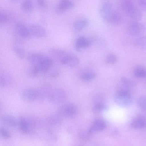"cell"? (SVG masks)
Listing matches in <instances>:
<instances>
[{
  "instance_id": "cell-24",
  "label": "cell",
  "mask_w": 146,
  "mask_h": 146,
  "mask_svg": "<svg viewBox=\"0 0 146 146\" xmlns=\"http://www.w3.org/2000/svg\"><path fill=\"white\" fill-rule=\"evenodd\" d=\"M12 82L11 78L8 76L4 74H1L0 85L2 88H5L9 86Z\"/></svg>"
},
{
  "instance_id": "cell-26",
  "label": "cell",
  "mask_w": 146,
  "mask_h": 146,
  "mask_svg": "<svg viewBox=\"0 0 146 146\" xmlns=\"http://www.w3.org/2000/svg\"><path fill=\"white\" fill-rule=\"evenodd\" d=\"M118 60L117 56L113 53H110L106 56L105 59L106 63L109 64H113L115 63Z\"/></svg>"
},
{
  "instance_id": "cell-4",
  "label": "cell",
  "mask_w": 146,
  "mask_h": 146,
  "mask_svg": "<svg viewBox=\"0 0 146 146\" xmlns=\"http://www.w3.org/2000/svg\"><path fill=\"white\" fill-rule=\"evenodd\" d=\"M114 100L117 105L122 107L130 106L133 102L132 96L129 92L123 89H119L115 92Z\"/></svg>"
},
{
  "instance_id": "cell-19",
  "label": "cell",
  "mask_w": 146,
  "mask_h": 146,
  "mask_svg": "<svg viewBox=\"0 0 146 146\" xmlns=\"http://www.w3.org/2000/svg\"><path fill=\"white\" fill-rule=\"evenodd\" d=\"M2 120L5 125L11 127H15L18 123L15 117L11 115H7L3 116Z\"/></svg>"
},
{
  "instance_id": "cell-16",
  "label": "cell",
  "mask_w": 146,
  "mask_h": 146,
  "mask_svg": "<svg viewBox=\"0 0 146 146\" xmlns=\"http://www.w3.org/2000/svg\"><path fill=\"white\" fill-rule=\"evenodd\" d=\"M122 15L119 12L113 10L110 14L107 22L118 24L123 21Z\"/></svg>"
},
{
  "instance_id": "cell-3",
  "label": "cell",
  "mask_w": 146,
  "mask_h": 146,
  "mask_svg": "<svg viewBox=\"0 0 146 146\" xmlns=\"http://www.w3.org/2000/svg\"><path fill=\"white\" fill-rule=\"evenodd\" d=\"M48 87L45 92L48 101L52 104H58L63 102L66 98L67 95L63 89L57 88L52 89Z\"/></svg>"
},
{
  "instance_id": "cell-9",
  "label": "cell",
  "mask_w": 146,
  "mask_h": 146,
  "mask_svg": "<svg viewBox=\"0 0 146 146\" xmlns=\"http://www.w3.org/2000/svg\"><path fill=\"white\" fill-rule=\"evenodd\" d=\"M14 29L15 33L21 37L27 38L31 35L29 27L22 22L18 21L16 23Z\"/></svg>"
},
{
  "instance_id": "cell-14",
  "label": "cell",
  "mask_w": 146,
  "mask_h": 146,
  "mask_svg": "<svg viewBox=\"0 0 146 146\" xmlns=\"http://www.w3.org/2000/svg\"><path fill=\"white\" fill-rule=\"evenodd\" d=\"M91 44V41L87 38L80 36L76 39L75 43V47L76 50L80 51L83 48L89 47Z\"/></svg>"
},
{
  "instance_id": "cell-29",
  "label": "cell",
  "mask_w": 146,
  "mask_h": 146,
  "mask_svg": "<svg viewBox=\"0 0 146 146\" xmlns=\"http://www.w3.org/2000/svg\"><path fill=\"white\" fill-rule=\"evenodd\" d=\"M12 50L19 58H23L24 57L25 52L22 48L17 46H13Z\"/></svg>"
},
{
  "instance_id": "cell-17",
  "label": "cell",
  "mask_w": 146,
  "mask_h": 146,
  "mask_svg": "<svg viewBox=\"0 0 146 146\" xmlns=\"http://www.w3.org/2000/svg\"><path fill=\"white\" fill-rule=\"evenodd\" d=\"M106 126L105 123L101 119H97L94 121L91 126L89 132L92 133L99 131L104 129Z\"/></svg>"
},
{
  "instance_id": "cell-10",
  "label": "cell",
  "mask_w": 146,
  "mask_h": 146,
  "mask_svg": "<svg viewBox=\"0 0 146 146\" xmlns=\"http://www.w3.org/2000/svg\"><path fill=\"white\" fill-rule=\"evenodd\" d=\"M31 35L38 38H42L47 35V31L42 26L36 24L31 25L29 27Z\"/></svg>"
},
{
  "instance_id": "cell-28",
  "label": "cell",
  "mask_w": 146,
  "mask_h": 146,
  "mask_svg": "<svg viewBox=\"0 0 146 146\" xmlns=\"http://www.w3.org/2000/svg\"><path fill=\"white\" fill-rule=\"evenodd\" d=\"M108 109V106L103 103L94 105L92 108V110L94 113H98Z\"/></svg>"
},
{
  "instance_id": "cell-30",
  "label": "cell",
  "mask_w": 146,
  "mask_h": 146,
  "mask_svg": "<svg viewBox=\"0 0 146 146\" xmlns=\"http://www.w3.org/2000/svg\"><path fill=\"white\" fill-rule=\"evenodd\" d=\"M40 73L36 67L32 66L27 71L28 76L31 78L36 77Z\"/></svg>"
},
{
  "instance_id": "cell-6",
  "label": "cell",
  "mask_w": 146,
  "mask_h": 146,
  "mask_svg": "<svg viewBox=\"0 0 146 146\" xmlns=\"http://www.w3.org/2000/svg\"><path fill=\"white\" fill-rule=\"evenodd\" d=\"M40 96V92L37 89L33 88H29L24 89L21 94L22 100L28 102L35 101Z\"/></svg>"
},
{
  "instance_id": "cell-5",
  "label": "cell",
  "mask_w": 146,
  "mask_h": 146,
  "mask_svg": "<svg viewBox=\"0 0 146 146\" xmlns=\"http://www.w3.org/2000/svg\"><path fill=\"white\" fill-rule=\"evenodd\" d=\"M77 109L73 104L70 103L64 104L61 106L57 111L58 115L68 117L75 116L77 113Z\"/></svg>"
},
{
  "instance_id": "cell-13",
  "label": "cell",
  "mask_w": 146,
  "mask_h": 146,
  "mask_svg": "<svg viewBox=\"0 0 146 146\" xmlns=\"http://www.w3.org/2000/svg\"><path fill=\"white\" fill-rule=\"evenodd\" d=\"M130 126L135 129L143 128L146 127V119L143 116H137L131 121Z\"/></svg>"
},
{
  "instance_id": "cell-27",
  "label": "cell",
  "mask_w": 146,
  "mask_h": 146,
  "mask_svg": "<svg viewBox=\"0 0 146 146\" xmlns=\"http://www.w3.org/2000/svg\"><path fill=\"white\" fill-rule=\"evenodd\" d=\"M96 76V74L95 73L93 72H88L82 74L80 77L83 80L89 81L94 79Z\"/></svg>"
},
{
  "instance_id": "cell-1",
  "label": "cell",
  "mask_w": 146,
  "mask_h": 146,
  "mask_svg": "<svg viewBox=\"0 0 146 146\" xmlns=\"http://www.w3.org/2000/svg\"><path fill=\"white\" fill-rule=\"evenodd\" d=\"M28 58L32 66L36 68L40 73H47L53 64L52 60L50 57L39 53H31L29 55Z\"/></svg>"
},
{
  "instance_id": "cell-33",
  "label": "cell",
  "mask_w": 146,
  "mask_h": 146,
  "mask_svg": "<svg viewBox=\"0 0 146 146\" xmlns=\"http://www.w3.org/2000/svg\"><path fill=\"white\" fill-rule=\"evenodd\" d=\"M137 3L139 8L146 11V0H138Z\"/></svg>"
},
{
  "instance_id": "cell-15",
  "label": "cell",
  "mask_w": 146,
  "mask_h": 146,
  "mask_svg": "<svg viewBox=\"0 0 146 146\" xmlns=\"http://www.w3.org/2000/svg\"><path fill=\"white\" fill-rule=\"evenodd\" d=\"M15 17L11 13L5 10L0 12V23L2 25L9 23L13 21Z\"/></svg>"
},
{
  "instance_id": "cell-2",
  "label": "cell",
  "mask_w": 146,
  "mask_h": 146,
  "mask_svg": "<svg viewBox=\"0 0 146 146\" xmlns=\"http://www.w3.org/2000/svg\"><path fill=\"white\" fill-rule=\"evenodd\" d=\"M120 5L124 13L133 20L138 21L141 18L142 13L141 10L132 1L122 0Z\"/></svg>"
},
{
  "instance_id": "cell-8",
  "label": "cell",
  "mask_w": 146,
  "mask_h": 146,
  "mask_svg": "<svg viewBox=\"0 0 146 146\" xmlns=\"http://www.w3.org/2000/svg\"><path fill=\"white\" fill-rule=\"evenodd\" d=\"M59 61L62 64L68 66L70 67L77 66L79 62L78 58L76 56L66 52Z\"/></svg>"
},
{
  "instance_id": "cell-23",
  "label": "cell",
  "mask_w": 146,
  "mask_h": 146,
  "mask_svg": "<svg viewBox=\"0 0 146 146\" xmlns=\"http://www.w3.org/2000/svg\"><path fill=\"white\" fill-rule=\"evenodd\" d=\"M135 45L141 50L146 49V35L142 36L137 38L135 42Z\"/></svg>"
},
{
  "instance_id": "cell-34",
  "label": "cell",
  "mask_w": 146,
  "mask_h": 146,
  "mask_svg": "<svg viewBox=\"0 0 146 146\" xmlns=\"http://www.w3.org/2000/svg\"><path fill=\"white\" fill-rule=\"evenodd\" d=\"M60 75L58 71L54 70L51 72L50 74V76L52 78H55L58 77Z\"/></svg>"
},
{
  "instance_id": "cell-11",
  "label": "cell",
  "mask_w": 146,
  "mask_h": 146,
  "mask_svg": "<svg viewBox=\"0 0 146 146\" xmlns=\"http://www.w3.org/2000/svg\"><path fill=\"white\" fill-rule=\"evenodd\" d=\"M113 10L112 4L109 2L105 1L101 5L100 13L102 18L107 22L110 15Z\"/></svg>"
},
{
  "instance_id": "cell-25",
  "label": "cell",
  "mask_w": 146,
  "mask_h": 146,
  "mask_svg": "<svg viewBox=\"0 0 146 146\" xmlns=\"http://www.w3.org/2000/svg\"><path fill=\"white\" fill-rule=\"evenodd\" d=\"M137 104L140 110L146 111V96H141L138 98L137 99Z\"/></svg>"
},
{
  "instance_id": "cell-7",
  "label": "cell",
  "mask_w": 146,
  "mask_h": 146,
  "mask_svg": "<svg viewBox=\"0 0 146 146\" xmlns=\"http://www.w3.org/2000/svg\"><path fill=\"white\" fill-rule=\"evenodd\" d=\"M128 31L131 35L136 36L143 33L146 30V26L144 24L140 23L138 21H132L129 23Z\"/></svg>"
},
{
  "instance_id": "cell-22",
  "label": "cell",
  "mask_w": 146,
  "mask_h": 146,
  "mask_svg": "<svg viewBox=\"0 0 146 146\" xmlns=\"http://www.w3.org/2000/svg\"><path fill=\"white\" fill-rule=\"evenodd\" d=\"M21 6L23 11L27 12H29L33 10L34 5L31 0H25L21 2Z\"/></svg>"
},
{
  "instance_id": "cell-21",
  "label": "cell",
  "mask_w": 146,
  "mask_h": 146,
  "mask_svg": "<svg viewBox=\"0 0 146 146\" xmlns=\"http://www.w3.org/2000/svg\"><path fill=\"white\" fill-rule=\"evenodd\" d=\"M133 73L134 76L136 78H144L146 76V68L142 65H137L134 68Z\"/></svg>"
},
{
  "instance_id": "cell-32",
  "label": "cell",
  "mask_w": 146,
  "mask_h": 146,
  "mask_svg": "<svg viewBox=\"0 0 146 146\" xmlns=\"http://www.w3.org/2000/svg\"><path fill=\"white\" fill-rule=\"evenodd\" d=\"M0 134L3 138L8 139L11 137V135L9 131L5 127H1L0 128Z\"/></svg>"
},
{
  "instance_id": "cell-35",
  "label": "cell",
  "mask_w": 146,
  "mask_h": 146,
  "mask_svg": "<svg viewBox=\"0 0 146 146\" xmlns=\"http://www.w3.org/2000/svg\"><path fill=\"white\" fill-rule=\"evenodd\" d=\"M37 3L38 6L41 8L45 7L46 5V2L44 0H38Z\"/></svg>"
},
{
  "instance_id": "cell-12",
  "label": "cell",
  "mask_w": 146,
  "mask_h": 146,
  "mask_svg": "<svg viewBox=\"0 0 146 146\" xmlns=\"http://www.w3.org/2000/svg\"><path fill=\"white\" fill-rule=\"evenodd\" d=\"M74 5V3L70 0H61L57 5L56 12L58 14L63 13L66 11L72 8Z\"/></svg>"
},
{
  "instance_id": "cell-31",
  "label": "cell",
  "mask_w": 146,
  "mask_h": 146,
  "mask_svg": "<svg viewBox=\"0 0 146 146\" xmlns=\"http://www.w3.org/2000/svg\"><path fill=\"white\" fill-rule=\"evenodd\" d=\"M104 98L102 94H97L95 95L92 100L94 105L103 103Z\"/></svg>"
},
{
  "instance_id": "cell-18",
  "label": "cell",
  "mask_w": 146,
  "mask_h": 146,
  "mask_svg": "<svg viewBox=\"0 0 146 146\" xmlns=\"http://www.w3.org/2000/svg\"><path fill=\"white\" fill-rule=\"evenodd\" d=\"M88 20L84 18H82L77 20L74 25V29L76 33H78L86 27L88 25Z\"/></svg>"
},
{
  "instance_id": "cell-20",
  "label": "cell",
  "mask_w": 146,
  "mask_h": 146,
  "mask_svg": "<svg viewBox=\"0 0 146 146\" xmlns=\"http://www.w3.org/2000/svg\"><path fill=\"white\" fill-rule=\"evenodd\" d=\"M29 122L27 119L23 116L20 117L18 124L21 131L23 133H27L29 131Z\"/></svg>"
}]
</instances>
